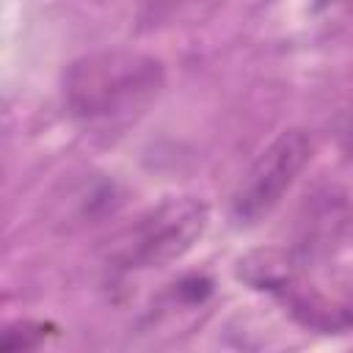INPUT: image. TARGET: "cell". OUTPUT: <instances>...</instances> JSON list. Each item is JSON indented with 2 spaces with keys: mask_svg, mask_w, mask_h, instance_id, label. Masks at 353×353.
I'll return each mask as SVG.
<instances>
[{
  "mask_svg": "<svg viewBox=\"0 0 353 353\" xmlns=\"http://www.w3.org/2000/svg\"><path fill=\"white\" fill-rule=\"evenodd\" d=\"M163 88V63L138 50H99L63 72V105L83 127H121Z\"/></svg>",
  "mask_w": 353,
  "mask_h": 353,
  "instance_id": "6da1fadb",
  "label": "cell"
},
{
  "mask_svg": "<svg viewBox=\"0 0 353 353\" xmlns=\"http://www.w3.org/2000/svg\"><path fill=\"white\" fill-rule=\"evenodd\" d=\"M207 229V204L193 196L165 199L146 210L110 251V262L121 270L163 268L179 259Z\"/></svg>",
  "mask_w": 353,
  "mask_h": 353,
  "instance_id": "7a4b0ae2",
  "label": "cell"
},
{
  "mask_svg": "<svg viewBox=\"0 0 353 353\" xmlns=\"http://www.w3.org/2000/svg\"><path fill=\"white\" fill-rule=\"evenodd\" d=\"M312 135L301 127L279 132L248 165L232 193V218L237 223H256L279 207L284 193L312 160Z\"/></svg>",
  "mask_w": 353,
  "mask_h": 353,
  "instance_id": "3957f363",
  "label": "cell"
},
{
  "mask_svg": "<svg viewBox=\"0 0 353 353\" xmlns=\"http://www.w3.org/2000/svg\"><path fill=\"white\" fill-rule=\"evenodd\" d=\"M47 334V325L44 323H17V325H8L6 331V342H3V353H28L33 350Z\"/></svg>",
  "mask_w": 353,
  "mask_h": 353,
  "instance_id": "277c9868",
  "label": "cell"
},
{
  "mask_svg": "<svg viewBox=\"0 0 353 353\" xmlns=\"http://www.w3.org/2000/svg\"><path fill=\"white\" fill-rule=\"evenodd\" d=\"M345 135H347V143L353 146V110H350V121H347V130H345Z\"/></svg>",
  "mask_w": 353,
  "mask_h": 353,
  "instance_id": "5b68a950",
  "label": "cell"
}]
</instances>
